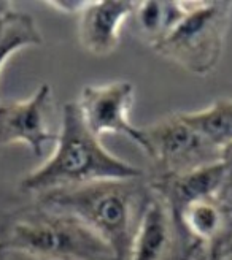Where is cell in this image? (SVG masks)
Instances as JSON below:
<instances>
[{
  "instance_id": "7c38bea8",
  "label": "cell",
  "mask_w": 232,
  "mask_h": 260,
  "mask_svg": "<svg viewBox=\"0 0 232 260\" xmlns=\"http://www.w3.org/2000/svg\"><path fill=\"white\" fill-rule=\"evenodd\" d=\"M182 118L218 149L232 143V99H215L209 107L196 111H180Z\"/></svg>"
},
{
  "instance_id": "6da1fadb",
  "label": "cell",
  "mask_w": 232,
  "mask_h": 260,
  "mask_svg": "<svg viewBox=\"0 0 232 260\" xmlns=\"http://www.w3.org/2000/svg\"><path fill=\"white\" fill-rule=\"evenodd\" d=\"M151 197L148 178L140 176L57 189L34 200L78 217L110 246L116 260H129Z\"/></svg>"
},
{
  "instance_id": "4fadbf2b",
  "label": "cell",
  "mask_w": 232,
  "mask_h": 260,
  "mask_svg": "<svg viewBox=\"0 0 232 260\" xmlns=\"http://www.w3.org/2000/svg\"><path fill=\"white\" fill-rule=\"evenodd\" d=\"M49 8H53L62 15H75L78 16L80 13L86 8L88 2H46Z\"/></svg>"
},
{
  "instance_id": "ba28073f",
  "label": "cell",
  "mask_w": 232,
  "mask_h": 260,
  "mask_svg": "<svg viewBox=\"0 0 232 260\" xmlns=\"http://www.w3.org/2000/svg\"><path fill=\"white\" fill-rule=\"evenodd\" d=\"M135 2H88L78 15L76 37L91 56H111L120 46L123 24L132 18Z\"/></svg>"
},
{
  "instance_id": "30bf717a",
  "label": "cell",
  "mask_w": 232,
  "mask_h": 260,
  "mask_svg": "<svg viewBox=\"0 0 232 260\" xmlns=\"http://www.w3.org/2000/svg\"><path fill=\"white\" fill-rule=\"evenodd\" d=\"M189 7L191 2H135L131 21L140 40L153 48L170 34Z\"/></svg>"
},
{
  "instance_id": "52a82bcc",
  "label": "cell",
  "mask_w": 232,
  "mask_h": 260,
  "mask_svg": "<svg viewBox=\"0 0 232 260\" xmlns=\"http://www.w3.org/2000/svg\"><path fill=\"white\" fill-rule=\"evenodd\" d=\"M53 103V89L48 83L38 86L27 99L0 103V146L24 145L35 157L43 155L45 148L57 138L48 124Z\"/></svg>"
},
{
  "instance_id": "9a60e30c",
  "label": "cell",
  "mask_w": 232,
  "mask_h": 260,
  "mask_svg": "<svg viewBox=\"0 0 232 260\" xmlns=\"http://www.w3.org/2000/svg\"><path fill=\"white\" fill-rule=\"evenodd\" d=\"M207 260H232V258H226V257H212V258H207Z\"/></svg>"
},
{
  "instance_id": "9c48e42d",
  "label": "cell",
  "mask_w": 232,
  "mask_h": 260,
  "mask_svg": "<svg viewBox=\"0 0 232 260\" xmlns=\"http://www.w3.org/2000/svg\"><path fill=\"white\" fill-rule=\"evenodd\" d=\"M173 227L165 203L153 192L129 260H173Z\"/></svg>"
},
{
  "instance_id": "277c9868",
  "label": "cell",
  "mask_w": 232,
  "mask_h": 260,
  "mask_svg": "<svg viewBox=\"0 0 232 260\" xmlns=\"http://www.w3.org/2000/svg\"><path fill=\"white\" fill-rule=\"evenodd\" d=\"M230 19V2H191L182 21L151 49L180 69L207 76L223 57Z\"/></svg>"
},
{
  "instance_id": "2e32d148",
  "label": "cell",
  "mask_w": 232,
  "mask_h": 260,
  "mask_svg": "<svg viewBox=\"0 0 232 260\" xmlns=\"http://www.w3.org/2000/svg\"><path fill=\"white\" fill-rule=\"evenodd\" d=\"M7 255H8V254H5L2 249H0V260H7Z\"/></svg>"
},
{
  "instance_id": "5bb4252c",
  "label": "cell",
  "mask_w": 232,
  "mask_h": 260,
  "mask_svg": "<svg viewBox=\"0 0 232 260\" xmlns=\"http://www.w3.org/2000/svg\"><path fill=\"white\" fill-rule=\"evenodd\" d=\"M221 164L226 172V193H232V143L221 149Z\"/></svg>"
},
{
  "instance_id": "8992f818",
  "label": "cell",
  "mask_w": 232,
  "mask_h": 260,
  "mask_svg": "<svg viewBox=\"0 0 232 260\" xmlns=\"http://www.w3.org/2000/svg\"><path fill=\"white\" fill-rule=\"evenodd\" d=\"M135 100V87L127 80L105 84H88L81 89L76 107L89 130L102 137L107 134L123 135L147 152L143 130L131 122V108Z\"/></svg>"
},
{
  "instance_id": "e0dca14e",
  "label": "cell",
  "mask_w": 232,
  "mask_h": 260,
  "mask_svg": "<svg viewBox=\"0 0 232 260\" xmlns=\"http://www.w3.org/2000/svg\"><path fill=\"white\" fill-rule=\"evenodd\" d=\"M227 195H229V197H230V199H232V193H227Z\"/></svg>"
},
{
  "instance_id": "7a4b0ae2",
  "label": "cell",
  "mask_w": 232,
  "mask_h": 260,
  "mask_svg": "<svg viewBox=\"0 0 232 260\" xmlns=\"http://www.w3.org/2000/svg\"><path fill=\"white\" fill-rule=\"evenodd\" d=\"M134 164L111 154L83 121L75 102L62 108L61 127L51 154L42 165L22 176L19 189L32 197L102 179L140 178Z\"/></svg>"
},
{
  "instance_id": "8fae6325",
  "label": "cell",
  "mask_w": 232,
  "mask_h": 260,
  "mask_svg": "<svg viewBox=\"0 0 232 260\" xmlns=\"http://www.w3.org/2000/svg\"><path fill=\"white\" fill-rule=\"evenodd\" d=\"M42 45L43 35L31 15L18 11L13 5L0 13V72L18 51Z\"/></svg>"
},
{
  "instance_id": "ac0fdd59",
  "label": "cell",
  "mask_w": 232,
  "mask_h": 260,
  "mask_svg": "<svg viewBox=\"0 0 232 260\" xmlns=\"http://www.w3.org/2000/svg\"><path fill=\"white\" fill-rule=\"evenodd\" d=\"M197 260H207V258H197Z\"/></svg>"
},
{
  "instance_id": "5b68a950",
  "label": "cell",
  "mask_w": 232,
  "mask_h": 260,
  "mask_svg": "<svg viewBox=\"0 0 232 260\" xmlns=\"http://www.w3.org/2000/svg\"><path fill=\"white\" fill-rule=\"evenodd\" d=\"M151 160L148 179H164L196 172L221 162V149L192 128L182 114L172 113L141 128Z\"/></svg>"
},
{
  "instance_id": "3957f363",
  "label": "cell",
  "mask_w": 232,
  "mask_h": 260,
  "mask_svg": "<svg viewBox=\"0 0 232 260\" xmlns=\"http://www.w3.org/2000/svg\"><path fill=\"white\" fill-rule=\"evenodd\" d=\"M0 249L32 260H116L110 246L78 217L35 200L5 214Z\"/></svg>"
}]
</instances>
